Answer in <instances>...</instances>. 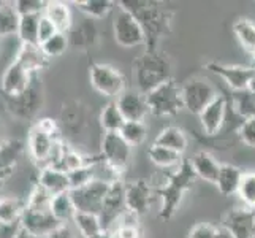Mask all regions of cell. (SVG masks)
Here are the masks:
<instances>
[{
	"instance_id": "obj_1",
	"label": "cell",
	"mask_w": 255,
	"mask_h": 238,
	"mask_svg": "<svg viewBox=\"0 0 255 238\" xmlns=\"http://www.w3.org/2000/svg\"><path fill=\"white\" fill-rule=\"evenodd\" d=\"M195 173H193L190 162L184 159V162L176 167L174 172H170L166 176V181L163 183V186H155L154 192L155 197H159L162 200L160 207V219L168 221L176 213V210L181 205V202L190 188L193 181H195Z\"/></svg>"
},
{
	"instance_id": "obj_2",
	"label": "cell",
	"mask_w": 255,
	"mask_h": 238,
	"mask_svg": "<svg viewBox=\"0 0 255 238\" xmlns=\"http://www.w3.org/2000/svg\"><path fill=\"white\" fill-rule=\"evenodd\" d=\"M135 83L136 91L147 94L157 86L173 79L171 64L168 57L159 49H146L135 62Z\"/></svg>"
},
{
	"instance_id": "obj_3",
	"label": "cell",
	"mask_w": 255,
	"mask_h": 238,
	"mask_svg": "<svg viewBox=\"0 0 255 238\" xmlns=\"http://www.w3.org/2000/svg\"><path fill=\"white\" fill-rule=\"evenodd\" d=\"M149 110L154 116H176L181 110H184L181 86L170 79L155 89L146 94Z\"/></svg>"
},
{
	"instance_id": "obj_4",
	"label": "cell",
	"mask_w": 255,
	"mask_h": 238,
	"mask_svg": "<svg viewBox=\"0 0 255 238\" xmlns=\"http://www.w3.org/2000/svg\"><path fill=\"white\" fill-rule=\"evenodd\" d=\"M133 3L136 6H131L128 2H122L121 5L133 14L139 21V24L143 25L146 40L149 41V46H151L152 38L155 43L157 37H160L162 33H166V30H168V11H163L160 8L154 6V3H146V2H133Z\"/></svg>"
},
{
	"instance_id": "obj_5",
	"label": "cell",
	"mask_w": 255,
	"mask_h": 238,
	"mask_svg": "<svg viewBox=\"0 0 255 238\" xmlns=\"http://www.w3.org/2000/svg\"><path fill=\"white\" fill-rule=\"evenodd\" d=\"M181 94L184 110H187L192 114H197V116L221 95L214 84H211L208 79L203 78L189 79L186 84L181 86Z\"/></svg>"
},
{
	"instance_id": "obj_6",
	"label": "cell",
	"mask_w": 255,
	"mask_h": 238,
	"mask_svg": "<svg viewBox=\"0 0 255 238\" xmlns=\"http://www.w3.org/2000/svg\"><path fill=\"white\" fill-rule=\"evenodd\" d=\"M89 75L92 87L103 97L116 100L122 92L127 91L126 76L113 65L92 64Z\"/></svg>"
},
{
	"instance_id": "obj_7",
	"label": "cell",
	"mask_w": 255,
	"mask_h": 238,
	"mask_svg": "<svg viewBox=\"0 0 255 238\" xmlns=\"http://www.w3.org/2000/svg\"><path fill=\"white\" fill-rule=\"evenodd\" d=\"M114 40L122 48H135L146 40L143 25L124 6H119V11L113 21Z\"/></svg>"
},
{
	"instance_id": "obj_8",
	"label": "cell",
	"mask_w": 255,
	"mask_h": 238,
	"mask_svg": "<svg viewBox=\"0 0 255 238\" xmlns=\"http://www.w3.org/2000/svg\"><path fill=\"white\" fill-rule=\"evenodd\" d=\"M102 161L108 167L122 175L130 165L131 146L122 138L121 134H105L102 138Z\"/></svg>"
},
{
	"instance_id": "obj_9",
	"label": "cell",
	"mask_w": 255,
	"mask_h": 238,
	"mask_svg": "<svg viewBox=\"0 0 255 238\" xmlns=\"http://www.w3.org/2000/svg\"><path fill=\"white\" fill-rule=\"evenodd\" d=\"M127 211L126 207V183L122 180H116L110 184L107 197L103 200L100 221L103 231H114V227L119 223L121 216Z\"/></svg>"
},
{
	"instance_id": "obj_10",
	"label": "cell",
	"mask_w": 255,
	"mask_h": 238,
	"mask_svg": "<svg viewBox=\"0 0 255 238\" xmlns=\"http://www.w3.org/2000/svg\"><path fill=\"white\" fill-rule=\"evenodd\" d=\"M110 184L102 180H94L92 183L86 184V186L80 189L70 191V196L75 204L76 211L81 213H92V215H100L103 200L107 197Z\"/></svg>"
},
{
	"instance_id": "obj_11",
	"label": "cell",
	"mask_w": 255,
	"mask_h": 238,
	"mask_svg": "<svg viewBox=\"0 0 255 238\" xmlns=\"http://www.w3.org/2000/svg\"><path fill=\"white\" fill-rule=\"evenodd\" d=\"M222 231L232 238H255V210L236 207L222 218Z\"/></svg>"
},
{
	"instance_id": "obj_12",
	"label": "cell",
	"mask_w": 255,
	"mask_h": 238,
	"mask_svg": "<svg viewBox=\"0 0 255 238\" xmlns=\"http://www.w3.org/2000/svg\"><path fill=\"white\" fill-rule=\"evenodd\" d=\"M151 183L144 178L135 180L126 184V207L127 211L141 218L149 213L155 197V192Z\"/></svg>"
},
{
	"instance_id": "obj_13",
	"label": "cell",
	"mask_w": 255,
	"mask_h": 238,
	"mask_svg": "<svg viewBox=\"0 0 255 238\" xmlns=\"http://www.w3.org/2000/svg\"><path fill=\"white\" fill-rule=\"evenodd\" d=\"M211 72L222 78L227 86L235 92H244L251 89L252 79L255 76V67L246 65H227L221 62H209L206 65Z\"/></svg>"
},
{
	"instance_id": "obj_14",
	"label": "cell",
	"mask_w": 255,
	"mask_h": 238,
	"mask_svg": "<svg viewBox=\"0 0 255 238\" xmlns=\"http://www.w3.org/2000/svg\"><path fill=\"white\" fill-rule=\"evenodd\" d=\"M33 73L27 72L19 62L14 60L5 70L2 81H0V91L10 99H16V97H21L29 91V87L33 83Z\"/></svg>"
},
{
	"instance_id": "obj_15",
	"label": "cell",
	"mask_w": 255,
	"mask_h": 238,
	"mask_svg": "<svg viewBox=\"0 0 255 238\" xmlns=\"http://www.w3.org/2000/svg\"><path fill=\"white\" fill-rule=\"evenodd\" d=\"M21 226L24 231L33 234L35 237L40 238H48L52 232L57 231L60 224L54 215L51 213V210H30L25 208L22 218H21Z\"/></svg>"
},
{
	"instance_id": "obj_16",
	"label": "cell",
	"mask_w": 255,
	"mask_h": 238,
	"mask_svg": "<svg viewBox=\"0 0 255 238\" xmlns=\"http://www.w3.org/2000/svg\"><path fill=\"white\" fill-rule=\"evenodd\" d=\"M116 103L127 122H144V119L151 114L146 94L136 89L124 91L116 99Z\"/></svg>"
},
{
	"instance_id": "obj_17",
	"label": "cell",
	"mask_w": 255,
	"mask_h": 238,
	"mask_svg": "<svg viewBox=\"0 0 255 238\" xmlns=\"http://www.w3.org/2000/svg\"><path fill=\"white\" fill-rule=\"evenodd\" d=\"M59 140L60 138L52 137L46 134V132L40 130L38 127H35V126L32 127L29 138H27V148H29L32 159L38 164L40 169H45V167L49 165L52 151H54Z\"/></svg>"
},
{
	"instance_id": "obj_18",
	"label": "cell",
	"mask_w": 255,
	"mask_h": 238,
	"mask_svg": "<svg viewBox=\"0 0 255 238\" xmlns=\"http://www.w3.org/2000/svg\"><path fill=\"white\" fill-rule=\"evenodd\" d=\"M227 116V99L225 95H219L217 99L209 103L208 107L198 114L201 129L205 130V134L208 135H216L219 134V130L222 129L224 122Z\"/></svg>"
},
{
	"instance_id": "obj_19",
	"label": "cell",
	"mask_w": 255,
	"mask_h": 238,
	"mask_svg": "<svg viewBox=\"0 0 255 238\" xmlns=\"http://www.w3.org/2000/svg\"><path fill=\"white\" fill-rule=\"evenodd\" d=\"M189 162L197 178L211 184H216L222 164H219L213 154L208 151H197L192 156V159H189Z\"/></svg>"
},
{
	"instance_id": "obj_20",
	"label": "cell",
	"mask_w": 255,
	"mask_h": 238,
	"mask_svg": "<svg viewBox=\"0 0 255 238\" xmlns=\"http://www.w3.org/2000/svg\"><path fill=\"white\" fill-rule=\"evenodd\" d=\"M37 184L41 186L45 191H48L52 197L70 192V181H68L67 172L54 169V167H45V169H40Z\"/></svg>"
},
{
	"instance_id": "obj_21",
	"label": "cell",
	"mask_w": 255,
	"mask_h": 238,
	"mask_svg": "<svg viewBox=\"0 0 255 238\" xmlns=\"http://www.w3.org/2000/svg\"><path fill=\"white\" fill-rule=\"evenodd\" d=\"M24 143L21 140H3L0 145V178L6 180L14 170L17 161L24 153Z\"/></svg>"
},
{
	"instance_id": "obj_22",
	"label": "cell",
	"mask_w": 255,
	"mask_h": 238,
	"mask_svg": "<svg viewBox=\"0 0 255 238\" xmlns=\"http://www.w3.org/2000/svg\"><path fill=\"white\" fill-rule=\"evenodd\" d=\"M243 170L233 164H222L221 172H219L217 181L214 186L224 197H232L238 194V188L243 178Z\"/></svg>"
},
{
	"instance_id": "obj_23",
	"label": "cell",
	"mask_w": 255,
	"mask_h": 238,
	"mask_svg": "<svg viewBox=\"0 0 255 238\" xmlns=\"http://www.w3.org/2000/svg\"><path fill=\"white\" fill-rule=\"evenodd\" d=\"M14 60L19 62L27 72L35 75L38 70L46 65L48 57L43 54L40 45H25V43H21V48L17 51Z\"/></svg>"
},
{
	"instance_id": "obj_24",
	"label": "cell",
	"mask_w": 255,
	"mask_h": 238,
	"mask_svg": "<svg viewBox=\"0 0 255 238\" xmlns=\"http://www.w3.org/2000/svg\"><path fill=\"white\" fill-rule=\"evenodd\" d=\"M154 143L159 146L173 149V151L179 153V154H184L189 146V140L182 129L176 127V126H168V127H163L159 132V135L155 137Z\"/></svg>"
},
{
	"instance_id": "obj_25",
	"label": "cell",
	"mask_w": 255,
	"mask_h": 238,
	"mask_svg": "<svg viewBox=\"0 0 255 238\" xmlns=\"http://www.w3.org/2000/svg\"><path fill=\"white\" fill-rule=\"evenodd\" d=\"M147 156L151 159V162L159 167V169H165V170H170V169H176V167H179L184 159H182V154L173 151V149H168L165 146H159L152 143L147 149Z\"/></svg>"
},
{
	"instance_id": "obj_26",
	"label": "cell",
	"mask_w": 255,
	"mask_h": 238,
	"mask_svg": "<svg viewBox=\"0 0 255 238\" xmlns=\"http://www.w3.org/2000/svg\"><path fill=\"white\" fill-rule=\"evenodd\" d=\"M43 14L56 25L59 32L65 33L72 27V11H70L68 5L64 2H48Z\"/></svg>"
},
{
	"instance_id": "obj_27",
	"label": "cell",
	"mask_w": 255,
	"mask_h": 238,
	"mask_svg": "<svg viewBox=\"0 0 255 238\" xmlns=\"http://www.w3.org/2000/svg\"><path fill=\"white\" fill-rule=\"evenodd\" d=\"M126 122L127 121L124 119L121 110L118 108L116 100H110L105 105L100 113V124L105 130V134H119Z\"/></svg>"
},
{
	"instance_id": "obj_28",
	"label": "cell",
	"mask_w": 255,
	"mask_h": 238,
	"mask_svg": "<svg viewBox=\"0 0 255 238\" xmlns=\"http://www.w3.org/2000/svg\"><path fill=\"white\" fill-rule=\"evenodd\" d=\"M51 213L54 215V218L60 224H68V223H73L75 215L78 213L75 204L72 200V196L70 192L65 194H60V196L52 197L51 200Z\"/></svg>"
},
{
	"instance_id": "obj_29",
	"label": "cell",
	"mask_w": 255,
	"mask_h": 238,
	"mask_svg": "<svg viewBox=\"0 0 255 238\" xmlns=\"http://www.w3.org/2000/svg\"><path fill=\"white\" fill-rule=\"evenodd\" d=\"M43 14H27L19 16L17 37L25 45H40L38 43V24Z\"/></svg>"
},
{
	"instance_id": "obj_30",
	"label": "cell",
	"mask_w": 255,
	"mask_h": 238,
	"mask_svg": "<svg viewBox=\"0 0 255 238\" xmlns=\"http://www.w3.org/2000/svg\"><path fill=\"white\" fill-rule=\"evenodd\" d=\"M233 32L240 45L255 57V24L246 17H241L233 24Z\"/></svg>"
},
{
	"instance_id": "obj_31",
	"label": "cell",
	"mask_w": 255,
	"mask_h": 238,
	"mask_svg": "<svg viewBox=\"0 0 255 238\" xmlns=\"http://www.w3.org/2000/svg\"><path fill=\"white\" fill-rule=\"evenodd\" d=\"M73 224L83 238H92L103 231L100 216L92 215V213H81V211H78L75 215Z\"/></svg>"
},
{
	"instance_id": "obj_32",
	"label": "cell",
	"mask_w": 255,
	"mask_h": 238,
	"mask_svg": "<svg viewBox=\"0 0 255 238\" xmlns=\"http://www.w3.org/2000/svg\"><path fill=\"white\" fill-rule=\"evenodd\" d=\"M25 210V202L16 197L0 199V223H16L21 221Z\"/></svg>"
},
{
	"instance_id": "obj_33",
	"label": "cell",
	"mask_w": 255,
	"mask_h": 238,
	"mask_svg": "<svg viewBox=\"0 0 255 238\" xmlns=\"http://www.w3.org/2000/svg\"><path fill=\"white\" fill-rule=\"evenodd\" d=\"M236 196L243 202V207L255 210V170H249L243 173V178H241Z\"/></svg>"
},
{
	"instance_id": "obj_34",
	"label": "cell",
	"mask_w": 255,
	"mask_h": 238,
	"mask_svg": "<svg viewBox=\"0 0 255 238\" xmlns=\"http://www.w3.org/2000/svg\"><path fill=\"white\" fill-rule=\"evenodd\" d=\"M19 27V14H17L13 3H5V6L0 8V37L17 33Z\"/></svg>"
},
{
	"instance_id": "obj_35",
	"label": "cell",
	"mask_w": 255,
	"mask_h": 238,
	"mask_svg": "<svg viewBox=\"0 0 255 238\" xmlns=\"http://www.w3.org/2000/svg\"><path fill=\"white\" fill-rule=\"evenodd\" d=\"M76 5L78 10L92 19H102L114 8V2L110 0H86V2H76Z\"/></svg>"
},
{
	"instance_id": "obj_36",
	"label": "cell",
	"mask_w": 255,
	"mask_h": 238,
	"mask_svg": "<svg viewBox=\"0 0 255 238\" xmlns=\"http://www.w3.org/2000/svg\"><path fill=\"white\" fill-rule=\"evenodd\" d=\"M119 134L131 148H133L146 142L147 126H146V122H126Z\"/></svg>"
},
{
	"instance_id": "obj_37",
	"label": "cell",
	"mask_w": 255,
	"mask_h": 238,
	"mask_svg": "<svg viewBox=\"0 0 255 238\" xmlns=\"http://www.w3.org/2000/svg\"><path fill=\"white\" fill-rule=\"evenodd\" d=\"M95 162L92 161L91 164H87L84 167H80V169L68 172V181H70V191L73 189H80L86 184H89L95 180Z\"/></svg>"
},
{
	"instance_id": "obj_38",
	"label": "cell",
	"mask_w": 255,
	"mask_h": 238,
	"mask_svg": "<svg viewBox=\"0 0 255 238\" xmlns=\"http://www.w3.org/2000/svg\"><path fill=\"white\" fill-rule=\"evenodd\" d=\"M40 48L43 51V54H45L48 59L62 56L64 52L67 51V48H68V37H67V33L57 32L52 38H49L45 43H41Z\"/></svg>"
},
{
	"instance_id": "obj_39",
	"label": "cell",
	"mask_w": 255,
	"mask_h": 238,
	"mask_svg": "<svg viewBox=\"0 0 255 238\" xmlns=\"http://www.w3.org/2000/svg\"><path fill=\"white\" fill-rule=\"evenodd\" d=\"M235 110L238 111L244 119L255 118V92H251V91L236 92Z\"/></svg>"
},
{
	"instance_id": "obj_40",
	"label": "cell",
	"mask_w": 255,
	"mask_h": 238,
	"mask_svg": "<svg viewBox=\"0 0 255 238\" xmlns=\"http://www.w3.org/2000/svg\"><path fill=\"white\" fill-rule=\"evenodd\" d=\"M51 200L52 196L45 191L41 186H35L33 191L30 192V196L25 200V208L30 210H51Z\"/></svg>"
},
{
	"instance_id": "obj_41",
	"label": "cell",
	"mask_w": 255,
	"mask_h": 238,
	"mask_svg": "<svg viewBox=\"0 0 255 238\" xmlns=\"http://www.w3.org/2000/svg\"><path fill=\"white\" fill-rule=\"evenodd\" d=\"M48 2L43 0H17L13 2L16 11L19 16H27V14H43L45 13Z\"/></svg>"
},
{
	"instance_id": "obj_42",
	"label": "cell",
	"mask_w": 255,
	"mask_h": 238,
	"mask_svg": "<svg viewBox=\"0 0 255 238\" xmlns=\"http://www.w3.org/2000/svg\"><path fill=\"white\" fill-rule=\"evenodd\" d=\"M222 229L209 223H198L189 232V238H221Z\"/></svg>"
},
{
	"instance_id": "obj_43",
	"label": "cell",
	"mask_w": 255,
	"mask_h": 238,
	"mask_svg": "<svg viewBox=\"0 0 255 238\" xmlns=\"http://www.w3.org/2000/svg\"><path fill=\"white\" fill-rule=\"evenodd\" d=\"M238 137L246 146L255 148V118L243 121V124L238 129Z\"/></svg>"
},
{
	"instance_id": "obj_44",
	"label": "cell",
	"mask_w": 255,
	"mask_h": 238,
	"mask_svg": "<svg viewBox=\"0 0 255 238\" xmlns=\"http://www.w3.org/2000/svg\"><path fill=\"white\" fill-rule=\"evenodd\" d=\"M57 32L59 30L56 29V25L52 24L45 14H43L41 19H40V24H38V43H40V45H41V43L48 41L49 38H52Z\"/></svg>"
},
{
	"instance_id": "obj_45",
	"label": "cell",
	"mask_w": 255,
	"mask_h": 238,
	"mask_svg": "<svg viewBox=\"0 0 255 238\" xmlns=\"http://www.w3.org/2000/svg\"><path fill=\"white\" fill-rule=\"evenodd\" d=\"M113 232L116 238H141V226H118Z\"/></svg>"
},
{
	"instance_id": "obj_46",
	"label": "cell",
	"mask_w": 255,
	"mask_h": 238,
	"mask_svg": "<svg viewBox=\"0 0 255 238\" xmlns=\"http://www.w3.org/2000/svg\"><path fill=\"white\" fill-rule=\"evenodd\" d=\"M21 221L16 223H0V238H17L21 232Z\"/></svg>"
},
{
	"instance_id": "obj_47",
	"label": "cell",
	"mask_w": 255,
	"mask_h": 238,
	"mask_svg": "<svg viewBox=\"0 0 255 238\" xmlns=\"http://www.w3.org/2000/svg\"><path fill=\"white\" fill-rule=\"evenodd\" d=\"M35 127H38L40 130L46 132V134L52 135V137H57V126L56 122L49 119V118H45V119H40L37 124H35ZM59 138V137H57Z\"/></svg>"
},
{
	"instance_id": "obj_48",
	"label": "cell",
	"mask_w": 255,
	"mask_h": 238,
	"mask_svg": "<svg viewBox=\"0 0 255 238\" xmlns=\"http://www.w3.org/2000/svg\"><path fill=\"white\" fill-rule=\"evenodd\" d=\"M48 238H76V235L72 231V227L68 224H64V226H60L57 231L52 232Z\"/></svg>"
},
{
	"instance_id": "obj_49",
	"label": "cell",
	"mask_w": 255,
	"mask_h": 238,
	"mask_svg": "<svg viewBox=\"0 0 255 238\" xmlns=\"http://www.w3.org/2000/svg\"><path fill=\"white\" fill-rule=\"evenodd\" d=\"M92 238H116V237H114V232H111V231H102L100 234H97Z\"/></svg>"
},
{
	"instance_id": "obj_50",
	"label": "cell",
	"mask_w": 255,
	"mask_h": 238,
	"mask_svg": "<svg viewBox=\"0 0 255 238\" xmlns=\"http://www.w3.org/2000/svg\"><path fill=\"white\" fill-rule=\"evenodd\" d=\"M17 238H40V237H35L33 234H30L27 231H24V229H21V232H19V235H17Z\"/></svg>"
},
{
	"instance_id": "obj_51",
	"label": "cell",
	"mask_w": 255,
	"mask_h": 238,
	"mask_svg": "<svg viewBox=\"0 0 255 238\" xmlns=\"http://www.w3.org/2000/svg\"><path fill=\"white\" fill-rule=\"evenodd\" d=\"M6 180H0V199H2V192H3V184Z\"/></svg>"
},
{
	"instance_id": "obj_52",
	"label": "cell",
	"mask_w": 255,
	"mask_h": 238,
	"mask_svg": "<svg viewBox=\"0 0 255 238\" xmlns=\"http://www.w3.org/2000/svg\"><path fill=\"white\" fill-rule=\"evenodd\" d=\"M221 238H232V237L228 235V234H227L225 231H222V232H221Z\"/></svg>"
},
{
	"instance_id": "obj_53",
	"label": "cell",
	"mask_w": 255,
	"mask_h": 238,
	"mask_svg": "<svg viewBox=\"0 0 255 238\" xmlns=\"http://www.w3.org/2000/svg\"><path fill=\"white\" fill-rule=\"evenodd\" d=\"M5 3H6V2H3V0H0V8L5 6Z\"/></svg>"
},
{
	"instance_id": "obj_54",
	"label": "cell",
	"mask_w": 255,
	"mask_h": 238,
	"mask_svg": "<svg viewBox=\"0 0 255 238\" xmlns=\"http://www.w3.org/2000/svg\"><path fill=\"white\" fill-rule=\"evenodd\" d=\"M3 143V140H2V134H0V145H2Z\"/></svg>"
}]
</instances>
